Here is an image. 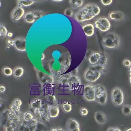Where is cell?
<instances>
[{"label": "cell", "mask_w": 131, "mask_h": 131, "mask_svg": "<svg viewBox=\"0 0 131 131\" xmlns=\"http://www.w3.org/2000/svg\"><path fill=\"white\" fill-rule=\"evenodd\" d=\"M36 1H26V0H18L16 1L17 6L29 7L34 4Z\"/></svg>", "instance_id": "cell-24"}, {"label": "cell", "mask_w": 131, "mask_h": 131, "mask_svg": "<svg viewBox=\"0 0 131 131\" xmlns=\"http://www.w3.org/2000/svg\"><path fill=\"white\" fill-rule=\"evenodd\" d=\"M2 73L6 76H10L13 75L12 69L8 67H5L2 69Z\"/></svg>", "instance_id": "cell-30"}, {"label": "cell", "mask_w": 131, "mask_h": 131, "mask_svg": "<svg viewBox=\"0 0 131 131\" xmlns=\"http://www.w3.org/2000/svg\"><path fill=\"white\" fill-rule=\"evenodd\" d=\"M15 49L20 52H25L26 49V38L24 37H16L14 39Z\"/></svg>", "instance_id": "cell-12"}, {"label": "cell", "mask_w": 131, "mask_h": 131, "mask_svg": "<svg viewBox=\"0 0 131 131\" xmlns=\"http://www.w3.org/2000/svg\"><path fill=\"white\" fill-rule=\"evenodd\" d=\"M94 119L97 123L99 124H104L107 121V117L104 113L98 111L95 113Z\"/></svg>", "instance_id": "cell-17"}, {"label": "cell", "mask_w": 131, "mask_h": 131, "mask_svg": "<svg viewBox=\"0 0 131 131\" xmlns=\"http://www.w3.org/2000/svg\"><path fill=\"white\" fill-rule=\"evenodd\" d=\"M8 37H12L13 36V33H12V32H8V34H7V35Z\"/></svg>", "instance_id": "cell-40"}, {"label": "cell", "mask_w": 131, "mask_h": 131, "mask_svg": "<svg viewBox=\"0 0 131 131\" xmlns=\"http://www.w3.org/2000/svg\"><path fill=\"white\" fill-rule=\"evenodd\" d=\"M6 42L8 45L9 46H14V39H8L6 41Z\"/></svg>", "instance_id": "cell-38"}, {"label": "cell", "mask_w": 131, "mask_h": 131, "mask_svg": "<svg viewBox=\"0 0 131 131\" xmlns=\"http://www.w3.org/2000/svg\"><path fill=\"white\" fill-rule=\"evenodd\" d=\"M83 1L80 0V1H73L70 0L69 1V3L71 7L74 9H78L81 8L83 4Z\"/></svg>", "instance_id": "cell-26"}, {"label": "cell", "mask_w": 131, "mask_h": 131, "mask_svg": "<svg viewBox=\"0 0 131 131\" xmlns=\"http://www.w3.org/2000/svg\"><path fill=\"white\" fill-rule=\"evenodd\" d=\"M94 25L92 23H88L82 27L85 35L87 37H91L94 34Z\"/></svg>", "instance_id": "cell-18"}, {"label": "cell", "mask_w": 131, "mask_h": 131, "mask_svg": "<svg viewBox=\"0 0 131 131\" xmlns=\"http://www.w3.org/2000/svg\"><path fill=\"white\" fill-rule=\"evenodd\" d=\"M32 12H33V15L34 16L35 21L38 20L40 18L42 17L45 15V13L42 11H41V10H35Z\"/></svg>", "instance_id": "cell-31"}, {"label": "cell", "mask_w": 131, "mask_h": 131, "mask_svg": "<svg viewBox=\"0 0 131 131\" xmlns=\"http://www.w3.org/2000/svg\"><path fill=\"white\" fill-rule=\"evenodd\" d=\"M80 114L82 116H86L89 113L88 109L85 107H81L79 110Z\"/></svg>", "instance_id": "cell-34"}, {"label": "cell", "mask_w": 131, "mask_h": 131, "mask_svg": "<svg viewBox=\"0 0 131 131\" xmlns=\"http://www.w3.org/2000/svg\"><path fill=\"white\" fill-rule=\"evenodd\" d=\"M45 101L49 106H53L57 104L56 97L54 95H49L45 97Z\"/></svg>", "instance_id": "cell-22"}, {"label": "cell", "mask_w": 131, "mask_h": 131, "mask_svg": "<svg viewBox=\"0 0 131 131\" xmlns=\"http://www.w3.org/2000/svg\"><path fill=\"white\" fill-rule=\"evenodd\" d=\"M102 43L107 49H118L120 45V36L115 32L107 33L103 37Z\"/></svg>", "instance_id": "cell-4"}, {"label": "cell", "mask_w": 131, "mask_h": 131, "mask_svg": "<svg viewBox=\"0 0 131 131\" xmlns=\"http://www.w3.org/2000/svg\"><path fill=\"white\" fill-rule=\"evenodd\" d=\"M42 100L40 98H35L29 104L30 109L31 110L35 109H40L42 107Z\"/></svg>", "instance_id": "cell-20"}, {"label": "cell", "mask_w": 131, "mask_h": 131, "mask_svg": "<svg viewBox=\"0 0 131 131\" xmlns=\"http://www.w3.org/2000/svg\"><path fill=\"white\" fill-rule=\"evenodd\" d=\"M95 27L102 32L108 31L111 27V24L107 17H100L97 18L94 23Z\"/></svg>", "instance_id": "cell-8"}, {"label": "cell", "mask_w": 131, "mask_h": 131, "mask_svg": "<svg viewBox=\"0 0 131 131\" xmlns=\"http://www.w3.org/2000/svg\"><path fill=\"white\" fill-rule=\"evenodd\" d=\"M23 120V115H21L20 112L14 113L9 110L8 120L5 126V131H17L19 125Z\"/></svg>", "instance_id": "cell-3"}, {"label": "cell", "mask_w": 131, "mask_h": 131, "mask_svg": "<svg viewBox=\"0 0 131 131\" xmlns=\"http://www.w3.org/2000/svg\"><path fill=\"white\" fill-rule=\"evenodd\" d=\"M24 70L21 67H17L13 70V75L15 78H20L24 74Z\"/></svg>", "instance_id": "cell-23"}, {"label": "cell", "mask_w": 131, "mask_h": 131, "mask_svg": "<svg viewBox=\"0 0 131 131\" xmlns=\"http://www.w3.org/2000/svg\"><path fill=\"white\" fill-rule=\"evenodd\" d=\"M95 86V101L101 105H105L107 101V91L104 86L99 84Z\"/></svg>", "instance_id": "cell-5"}, {"label": "cell", "mask_w": 131, "mask_h": 131, "mask_svg": "<svg viewBox=\"0 0 131 131\" xmlns=\"http://www.w3.org/2000/svg\"><path fill=\"white\" fill-rule=\"evenodd\" d=\"M45 58V55L44 53H42L41 55V60H43Z\"/></svg>", "instance_id": "cell-41"}, {"label": "cell", "mask_w": 131, "mask_h": 131, "mask_svg": "<svg viewBox=\"0 0 131 131\" xmlns=\"http://www.w3.org/2000/svg\"><path fill=\"white\" fill-rule=\"evenodd\" d=\"M108 55L105 52H101V56L97 64L105 67L108 63Z\"/></svg>", "instance_id": "cell-25"}, {"label": "cell", "mask_w": 131, "mask_h": 131, "mask_svg": "<svg viewBox=\"0 0 131 131\" xmlns=\"http://www.w3.org/2000/svg\"><path fill=\"white\" fill-rule=\"evenodd\" d=\"M6 87H5V85H2V84H1L0 85V92L1 93H4L5 92V91H6Z\"/></svg>", "instance_id": "cell-39"}, {"label": "cell", "mask_w": 131, "mask_h": 131, "mask_svg": "<svg viewBox=\"0 0 131 131\" xmlns=\"http://www.w3.org/2000/svg\"><path fill=\"white\" fill-rule=\"evenodd\" d=\"M8 32L6 27L3 25H0V36H6L7 35Z\"/></svg>", "instance_id": "cell-32"}, {"label": "cell", "mask_w": 131, "mask_h": 131, "mask_svg": "<svg viewBox=\"0 0 131 131\" xmlns=\"http://www.w3.org/2000/svg\"><path fill=\"white\" fill-rule=\"evenodd\" d=\"M123 65L126 68H129L131 66V61L128 59H125L123 60Z\"/></svg>", "instance_id": "cell-35"}, {"label": "cell", "mask_w": 131, "mask_h": 131, "mask_svg": "<svg viewBox=\"0 0 131 131\" xmlns=\"http://www.w3.org/2000/svg\"><path fill=\"white\" fill-rule=\"evenodd\" d=\"M23 17L25 21L28 24H33L35 21V17L32 11H29L25 13Z\"/></svg>", "instance_id": "cell-21"}, {"label": "cell", "mask_w": 131, "mask_h": 131, "mask_svg": "<svg viewBox=\"0 0 131 131\" xmlns=\"http://www.w3.org/2000/svg\"><path fill=\"white\" fill-rule=\"evenodd\" d=\"M106 72L105 67L99 64L90 65L84 71L83 77L86 82L93 83L99 79L102 73Z\"/></svg>", "instance_id": "cell-2"}, {"label": "cell", "mask_w": 131, "mask_h": 131, "mask_svg": "<svg viewBox=\"0 0 131 131\" xmlns=\"http://www.w3.org/2000/svg\"><path fill=\"white\" fill-rule=\"evenodd\" d=\"M83 97L88 102L95 101V86L91 84H85L83 86Z\"/></svg>", "instance_id": "cell-9"}, {"label": "cell", "mask_w": 131, "mask_h": 131, "mask_svg": "<svg viewBox=\"0 0 131 131\" xmlns=\"http://www.w3.org/2000/svg\"><path fill=\"white\" fill-rule=\"evenodd\" d=\"M111 99L113 104L116 106H120L124 102V96L122 90L116 86L111 91Z\"/></svg>", "instance_id": "cell-6"}, {"label": "cell", "mask_w": 131, "mask_h": 131, "mask_svg": "<svg viewBox=\"0 0 131 131\" xmlns=\"http://www.w3.org/2000/svg\"><path fill=\"white\" fill-rule=\"evenodd\" d=\"M72 131H80V128L78 127V128H76L73 130H72Z\"/></svg>", "instance_id": "cell-42"}, {"label": "cell", "mask_w": 131, "mask_h": 131, "mask_svg": "<svg viewBox=\"0 0 131 131\" xmlns=\"http://www.w3.org/2000/svg\"><path fill=\"white\" fill-rule=\"evenodd\" d=\"M124 17L125 15L124 13L120 11H111L108 14V17L109 19L116 21L122 20L124 18Z\"/></svg>", "instance_id": "cell-16"}, {"label": "cell", "mask_w": 131, "mask_h": 131, "mask_svg": "<svg viewBox=\"0 0 131 131\" xmlns=\"http://www.w3.org/2000/svg\"><path fill=\"white\" fill-rule=\"evenodd\" d=\"M80 85V79L77 75H73L69 79L67 83V86L71 91L77 90Z\"/></svg>", "instance_id": "cell-10"}, {"label": "cell", "mask_w": 131, "mask_h": 131, "mask_svg": "<svg viewBox=\"0 0 131 131\" xmlns=\"http://www.w3.org/2000/svg\"><path fill=\"white\" fill-rule=\"evenodd\" d=\"M122 112L125 116L131 115V105L129 104H124L122 108Z\"/></svg>", "instance_id": "cell-29"}, {"label": "cell", "mask_w": 131, "mask_h": 131, "mask_svg": "<svg viewBox=\"0 0 131 131\" xmlns=\"http://www.w3.org/2000/svg\"><path fill=\"white\" fill-rule=\"evenodd\" d=\"M124 131H131V128H127L126 129H125V130Z\"/></svg>", "instance_id": "cell-44"}, {"label": "cell", "mask_w": 131, "mask_h": 131, "mask_svg": "<svg viewBox=\"0 0 131 131\" xmlns=\"http://www.w3.org/2000/svg\"><path fill=\"white\" fill-rule=\"evenodd\" d=\"M21 105V100L18 98H15L13 99L10 106V110L12 113H18L20 112V106Z\"/></svg>", "instance_id": "cell-14"}, {"label": "cell", "mask_w": 131, "mask_h": 131, "mask_svg": "<svg viewBox=\"0 0 131 131\" xmlns=\"http://www.w3.org/2000/svg\"><path fill=\"white\" fill-rule=\"evenodd\" d=\"M129 82L131 84V76H129Z\"/></svg>", "instance_id": "cell-46"}, {"label": "cell", "mask_w": 131, "mask_h": 131, "mask_svg": "<svg viewBox=\"0 0 131 131\" xmlns=\"http://www.w3.org/2000/svg\"><path fill=\"white\" fill-rule=\"evenodd\" d=\"M63 111L66 113L71 112L72 110V105L71 103L68 101H65L62 105Z\"/></svg>", "instance_id": "cell-27"}, {"label": "cell", "mask_w": 131, "mask_h": 131, "mask_svg": "<svg viewBox=\"0 0 131 131\" xmlns=\"http://www.w3.org/2000/svg\"><path fill=\"white\" fill-rule=\"evenodd\" d=\"M38 122L35 117L29 121L23 120L19 125L17 131H36Z\"/></svg>", "instance_id": "cell-7"}, {"label": "cell", "mask_w": 131, "mask_h": 131, "mask_svg": "<svg viewBox=\"0 0 131 131\" xmlns=\"http://www.w3.org/2000/svg\"><path fill=\"white\" fill-rule=\"evenodd\" d=\"M53 2H62L63 1L62 0H60V1H53Z\"/></svg>", "instance_id": "cell-45"}, {"label": "cell", "mask_w": 131, "mask_h": 131, "mask_svg": "<svg viewBox=\"0 0 131 131\" xmlns=\"http://www.w3.org/2000/svg\"><path fill=\"white\" fill-rule=\"evenodd\" d=\"M80 127L79 122L73 118H69L66 123V131H72V130Z\"/></svg>", "instance_id": "cell-13"}, {"label": "cell", "mask_w": 131, "mask_h": 131, "mask_svg": "<svg viewBox=\"0 0 131 131\" xmlns=\"http://www.w3.org/2000/svg\"><path fill=\"white\" fill-rule=\"evenodd\" d=\"M106 131H122L119 127H110Z\"/></svg>", "instance_id": "cell-37"}, {"label": "cell", "mask_w": 131, "mask_h": 131, "mask_svg": "<svg viewBox=\"0 0 131 131\" xmlns=\"http://www.w3.org/2000/svg\"><path fill=\"white\" fill-rule=\"evenodd\" d=\"M100 2L104 6H108V5H110L113 3V1L112 0H101Z\"/></svg>", "instance_id": "cell-36"}, {"label": "cell", "mask_w": 131, "mask_h": 131, "mask_svg": "<svg viewBox=\"0 0 131 131\" xmlns=\"http://www.w3.org/2000/svg\"><path fill=\"white\" fill-rule=\"evenodd\" d=\"M100 8L95 3H88L79 9L74 15L75 19L79 23L90 20L98 15Z\"/></svg>", "instance_id": "cell-1"}, {"label": "cell", "mask_w": 131, "mask_h": 131, "mask_svg": "<svg viewBox=\"0 0 131 131\" xmlns=\"http://www.w3.org/2000/svg\"><path fill=\"white\" fill-rule=\"evenodd\" d=\"M129 76H131V66L129 68Z\"/></svg>", "instance_id": "cell-43"}, {"label": "cell", "mask_w": 131, "mask_h": 131, "mask_svg": "<svg viewBox=\"0 0 131 131\" xmlns=\"http://www.w3.org/2000/svg\"><path fill=\"white\" fill-rule=\"evenodd\" d=\"M25 14V10L23 7L17 6L14 8L11 13V19L14 21H18L24 17Z\"/></svg>", "instance_id": "cell-11"}, {"label": "cell", "mask_w": 131, "mask_h": 131, "mask_svg": "<svg viewBox=\"0 0 131 131\" xmlns=\"http://www.w3.org/2000/svg\"><path fill=\"white\" fill-rule=\"evenodd\" d=\"M63 13L65 15L69 17H72L73 16V15H74V11L71 8H68L64 9Z\"/></svg>", "instance_id": "cell-33"}, {"label": "cell", "mask_w": 131, "mask_h": 131, "mask_svg": "<svg viewBox=\"0 0 131 131\" xmlns=\"http://www.w3.org/2000/svg\"><path fill=\"white\" fill-rule=\"evenodd\" d=\"M59 106L58 104L49 106L48 110V113L50 118H55L59 115Z\"/></svg>", "instance_id": "cell-19"}, {"label": "cell", "mask_w": 131, "mask_h": 131, "mask_svg": "<svg viewBox=\"0 0 131 131\" xmlns=\"http://www.w3.org/2000/svg\"><path fill=\"white\" fill-rule=\"evenodd\" d=\"M34 118V115L31 111H27L23 114V119L26 121H30Z\"/></svg>", "instance_id": "cell-28"}, {"label": "cell", "mask_w": 131, "mask_h": 131, "mask_svg": "<svg viewBox=\"0 0 131 131\" xmlns=\"http://www.w3.org/2000/svg\"><path fill=\"white\" fill-rule=\"evenodd\" d=\"M101 56V52H93L90 55L88 61L90 65H96L97 64L99 61L100 59Z\"/></svg>", "instance_id": "cell-15"}]
</instances>
